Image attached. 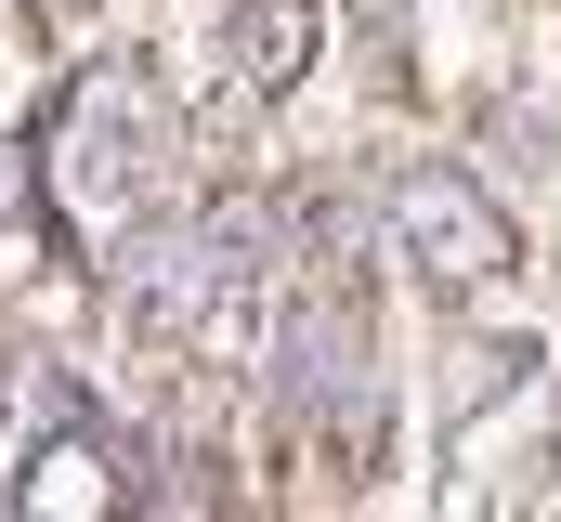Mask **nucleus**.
Instances as JSON below:
<instances>
[{
	"label": "nucleus",
	"mask_w": 561,
	"mask_h": 522,
	"mask_svg": "<svg viewBox=\"0 0 561 522\" xmlns=\"http://www.w3.org/2000/svg\"><path fill=\"white\" fill-rule=\"evenodd\" d=\"M392 236H405V261H419L431 287H496L510 261H523V236H510V209L470 183V170H405L392 183Z\"/></svg>",
	"instance_id": "nucleus-1"
},
{
	"label": "nucleus",
	"mask_w": 561,
	"mask_h": 522,
	"mask_svg": "<svg viewBox=\"0 0 561 522\" xmlns=\"http://www.w3.org/2000/svg\"><path fill=\"white\" fill-rule=\"evenodd\" d=\"M313 53H327V0H236V13H222V92H236V105L300 92Z\"/></svg>",
	"instance_id": "nucleus-2"
}]
</instances>
